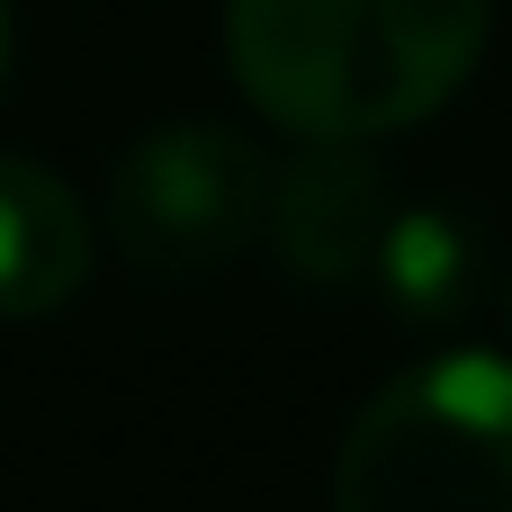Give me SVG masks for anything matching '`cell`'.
Segmentation results:
<instances>
[{
	"label": "cell",
	"mask_w": 512,
	"mask_h": 512,
	"mask_svg": "<svg viewBox=\"0 0 512 512\" xmlns=\"http://www.w3.org/2000/svg\"><path fill=\"white\" fill-rule=\"evenodd\" d=\"M369 288H378L387 315L414 324V333L459 324V315L486 297V225H477L468 207H441V198L396 207L378 261H369Z\"/></svg>",
	"instance_id": "6"
},
{
	"label": "cell",
	"mask_w": 512,
	"mask_h": 512,
	"mask_svg": "<svg viewBox=\"0 0 512 512\" xmlns=\"http://www.w3.org/2000/svg\"><path fill=\"white\" fill-rule=\"evenodd\" d=\"M486 27L495 0H225V63L270 126L378 144L468 90Z\"/></svg>",
	"instance_id": "1"
},
{
	"label": "cell",
	"mask_w": 512,
	"mask_h": 512,
	"mask_svg": "<svg viewBox=\"0 0 512 512\" xmlns=\"http://www.w3.org/2000/svg\"><path fill=\"white\" fill-rule=\"evenodd\" d=\"M396 225V180L369 144L342 135H306V153L270 162V198H261V243L288 279L306 288H351L369 279L378 243Z\"/></svg>",
	"instance_id": "4"
},
{
	"label": "cell",
	"mask_w": 512,
	"mask_h": 512,
	"mask_svg": "<svg viewBox=\"0 0 512 512\" xmlns=\"http://www.w3.org/2000/svg\"><path fill=\"white\" fill-rule=\"evenodd\" d=\"M333 512H512L504 351H441L387 378L333 450Z\"/></svg>",
	"instance_id": "2"
},
{
	"label": "cell",
	"mask_w": 512,
	"mask_h": 512,
	"mask_svg": "<svg viewBox=\"0 0 512 512\" xmlns=\"http://www.w3.org/2000/svg\"><path fill=\"white\" fill-rule=\"evenodd\" d=\"M261 198H270V153L225 126V117H171L135 135L108 171L99 243L162 288L216 279L261 243Z\"/></svg>",
	"instance_id": "3"
},
{
	"label": "cell",
	"mask_w": 512,
	"mask_h": 512,
	"mask_svg": "<svg viewBox=\"0 0 512 512\" xmlns=\"http://www.w3.org/2000/svg\"><path fill=\"white\" fill-rule=\"evenodd\" d=\"M99 225L63 171L36 153H0V324H45L90 288Z\"/></svg>",
	"instance_id": "5"
},
{
	"label": "cell",
	"mask_w": 512,
	"mask_h": 512,
	"mask_svg": "<svg viewBox=\"0 0 512 512\" xmlns=\"http://www.w3.org/2000/svg\"><path fill=\"white\" fill-rule=\"evenodd\" d=\"M0 72H9V0H0Z\"/></svg>",
	"instance_id": "7"
}]
</instances>
